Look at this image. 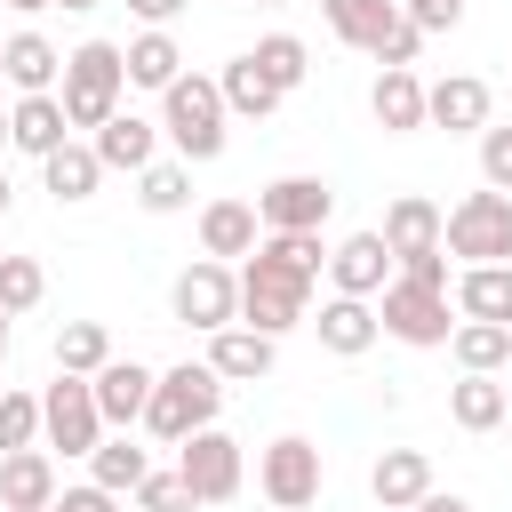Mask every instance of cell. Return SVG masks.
<instances>
[{
  "mask_svg": "<svg viewBox=\"0 0 512 512\" xmlns=\"http://www.w3.org/2000/svg\"><path fill=\"white\" fill-rule=\"evenodd\" d=\"M312 320V272H296L272 240H256V256L240 264V328L256 336H288Z\"/></svg>",
  "mask_w": 512,
  "mask_h": 512,
  "instance_id": "obj_1",
  "label": "cell"
},
{
  "mask_svg": "<svg viewBox=\"0 0 512 512\" xmlns=\"http://www.w3.org/2000/svg\"><path fill=\"white\" fill-rule=\"evenodd\" d=\"M64 120L72 128H104L112 112H120V96H128V48L120 40H80V48H64Z\"/></svg>",
  "mask_w": 512,
  "mask_h": 512,
  "instance_id": "obj_2",
  "label": "cell"
},
{
  "mask_svg": "<svg viewBox=\"0 0 512 512\" xmlns=\"http://www.w3.org/2000/svg\"><path fill=\"white\" fill-rule=\"evenodd\" d=\"M216 408H224V376H216L208 360H176V368H160V384H152L144 432H152V440H168V448H184L192 432H208V424H216Z\"/></svg>",
  "mask_w": 512,
  "mask_h": 512,
  "instance_id": "obj_3",
  "label": "cell"
},
{
  "mask_svg": "<svg viewBox=\"0 0 512 512\" xmlns=\"http://www.w3.org/2000/svg\"><path fill=\"white\" fill-rule=\"evenodd\" d=\"M224 120H232V112H224V88H216L208 72H184V80L160 96V136L176 144V160H184V168L224 152V136H232Z\"/></svg>",
  "mask_w": 512,
  "mask_h": 512,
  "instance_id": "obj_4",
  "label": "cell"
},
{
  "mask_svg": "<svg viewBox=\"0 0 512 512\" xmlns=\"http://www.w3.org/2000/svg\"><path fill=\"white\" fill-rule=\"evenodd\" d=\"M112 440L104 408H96V384L88 376H56L40 392V448H64V456H96Z\"/></svg>",
  "mask_w": 512,
  "mask_h": 512,
  "instance_id": "obj_5",
  "label": "cell"
},
{
  "mask_svg": "<svg viewBox=\"0 0 512 512\" xmlns=\"http://www.w3.org/2000/svg\"><path fill=\"white\" fill-rule=\"evenodd\" d=\"M440 248L464 256V264H512V192H488V184L464 192V200L448 208Z\"/></svg>",
  "mask_w": 512,
  "mask_h": 512,
  "instance_id": "obj_6",
  "label": "cell"
},
{
  "mask_svg": "<svg viewBox=\"0 0 512 512\" xmlns=\"http://www.w3.org/2000/svg\"><path fill=\"white\" fill-rule=\"evenodd\" d=\"M168 312H176L184 328H200V336L240 328V272L216 264V256H192V264L176 272V288H168Z\"/></svg>",
  "mask_w": 512,
  "mask_h": 512,
  "instance_id": "obj_7",
  "label": "cell"
},
{
  "mask_svg": "<svg viewBox=\"0 0 512 512\" xmlns=\"http://www.w3.org/2000/svg\"><path fill=\"white\" fill-rule=\"evenodd\" d=\"M376 320H384V336L408 344V352H440V344L456 336L448 296H440V288H416V280H392V288L376 296Z\"/></svg>",
  "mask_w": 512,
  "mask_h": 512,
  "instance_id": "obj_8",
  "label": "cell"
},
{
  "mask_svg": "<svg viewBox=\"0 0 512 512\" xmlns=\"http://www.w3.org/2000/svg\"><path fill=\"white\" fill-rule=\"evenodd\" d=\"M320 480H328V464H320V448H312L304 432H280V440L256 456V488H264V504H280V512L320 504Z\"/></svg>",
  "mask_w": 512,
  "mask_h": 512,
  "instance_id": "obj_9",
  "label": "cell"
},
{
  "mask_svg": "<svg viewBox=\"0 0 512 512\" xmlns=\"http://www.w3.org/2000/svg\"><path fill=\"white\" fill-rule=\"evenodd\" d=\"M176 472H184V488L200 496V504H232L240 496V480H248V456H240V440L232 432H192L184 448H176Z\"/></svg>",
  "mask_w": 512,
  "mask_h": 512,
  "instance_id": "obj_10",
  "label": "cell"
},
{
  "mask_svg": "<svg viewBox=\"0 0 512 512\" xmlns=\"http://www.w3.org/2000/svg\"><path fill=\"white\" fill-rule=\"evenodd\" d=\"M328 208H336V192H328L320 176H272V184L256 192V224H264V232H320Z\"/></svg>",
  "mask_w": 512,
  "mask_h": 512,
  "instance_id": "obj_11",
  "label": "cell"
},
{
  "mask_svg": "<svg viewBox=\"0 0 512 512\" xmlns=\"http://www.w3.org/2000/svg\"><path fill=\"white\" fill-rule=\"evenodd\" d=\"M328 280H336V296H368V304H376V296L400 280V264H392L384 232H352V240L328 248Z\"/></svg>",
  "mask_w": 512,
  "mask_h": 512,
  "instance_id": "obj_12",
  "label": "cell"
},
{
  "mask_svg": "<svg viewBox=\"0 0 512 512\" xmlns=\"http://www.w3.org/2000/svg\"><path fill=\"white\" fill-rule=\"evenodd\" d=\"M0 64H8V88H16V96H56V88H64V48H56L48 32H32V24L0 40Z\"/></svg>",
  "mask_w": 512,
  "mask_h": 512,
  "instance_id": "obj_13",
  "label": "cell"
},
{
  "mask_svg": "<svg viewBox=\"0 0 512 512\" xmlns=\"http://www.w3.org/2000/svg\"><path fill=\"white\" fill-rule=\"evenodd\" d=\"M424 128H448V136H480L488 128V80L472 72H448L424 88Z\"/></svg>",
  "mask_w": 512,
  "mask_h": 512,
  "instance_id": "obj_14",
  "label": "cell"
},
{
  "mask_svg": "<svg viewBox=\"0 0 512 512\" xmlns=\"http://www.w3.org/2000/svg\"><path fill=\"white\" fill-rule=\"evenodd\" d=\"M368 496H376L384 512H416V504L432 496V456H424V448H384V456L368 464Z\"/></svg>",
  "mask_w": 512,
  "mask_h": 512,
  "instance_id": "obj_15",
  "label": "cell"
},
{
  "mask_svg": "<svg viewBox=\"0 0 512 512\" xmlns=\"http://www.w3.org/2000/svg\"><path fill=\"white\" fill-rule=\"evenodd\" d=\"M256 240H264V224H256V200H208L200 208V256H216V264H248L256 256Z\"/></svg>",
  "mask_w": 512,
  "mask_h": 512,
  "instance_id": "obj_16",
  "label": "cell"
},
{
  "mask_svg": "<svg viewBox=\"0 0 512 512\" xmlns=\"http://www.w3.org/2000/svg\"><path fill=\"white\" fill-rule=\"evenodd\" d=\"M384 248H392V264H408V256H424V248H440V232H448V216H440V200H424V192H400L392 208H384Z\"/></svg>",
  "mask_w": 512,
  "mask_h": 512,
  "instance_id": "obj_17",
  "label": "cell"
},
{
  "mask_svg": "<svg viewBox=\"0 0 512 512\" xmlns=\"http://www.w3.org/2000/svg\"><path fill=\"white\" fill-rule=\"evenodd\" d=\"M64 488H56V456L48 448H16L0 456V512H48Z\"/></svg>",
  "mask_w": 512,
  "mask_h": 512,
  "instance_id": "obj_18",
  "label": "cell"
},
{
  "mask_svg": "<svg viewBox=\"0 0 512 512\" xmlns=\"http://www.w3.org/2000/svg\"><path fill=\"white\" fill-rule=\"evenodd\" d=\"M8 144H16V152H32V160L64 152V144H72L64 96H16V104H8Z\"/></svg>",
  "mask_w": 512,
  "mask_h": 512,
  "instance_id": "obj_19",
  "label": "cell"
},
{
  "mask_svg": "<svg viewBox=\"0 0 512 512\" xmlns=\"http://www.w3.org/2000/svg\"><path fill=\"white\" fill-rule=\"evenodd\" d=\"M88 144H96V160H104V168L144 176V168L160 160V120H144V112H112V120H104Z\"/></svg>",
  "mask_w": 512,
  "mask_h": 512,
  "instance_id": "obj_20",
  "label": "cell"
},
{
  "mask_svg": "<svg viewBox=\"0 0 512 512\" xmlns=\"http://www.w3.org/2000/svg\"><path fill=\"white\" fill-rule=\"evenodd\" d=\"M312 328H320V352H336V360H360V352L384 336V320H376V304H368V296H328Z\"/></svg>",
  "mask_w": 512,
  "mask_h": 512,
  "instance_id": "obj_21",
  "label": "cell"
},
{
  "mask_svg": "<svg viewBox=\"0 0 512 512\" xmlns=\"http://www.w3.org/2000/svg\"><path fill=\"white\" fill-rule=\"evenodd\" d=\"M88 384H96L104 424H112V432H128V424H144V408H152V384H160V376H152L144 360H112V368H104V376H88Z\"/></svg>",
  "mask_w": 512,
  "mask_h": 512,
  "instance_id": "obj_22",
  "label": "cell"
},
{
  "mask_svg": "<svg viewBox=\"0 0 512 512\" xmlns=\"http://www.w3.org/2000/svg\"><path fill=\"white\" fill-rule=\"evenodd\" d=\"M272 360H280V336H256V328H216L208 336V368L224 384H256V376H272Z\"/></svg>",
  "mask_w": 512,
  "mask_h": 512,
  "instance_id": "obj_23",
  "label": "cell"
},
{
  "mask_svg": "<svg viewBox=\"0 0 512 512\" xmlns=\"http://www.w3.org/2000/svg\"><path fill=\"white\" fill-rule=\"evenodd\" d=\"M456 312L512 328V264H464L456 272Z\"/></svg>",
  "mask_w": 512,
  "mask_h": 512,
  "instance_id": "obj_24",
  "label": "cell"
},
{
  "mask_svg": "<svg viewBox=\"0 0 512 512\" xmlns=\"http://www.w3.org/2000/svg\"><path fill=\"white\" fill-rule=\"evenodd\" d=\"M216 88H224V112H232V120H272V112H280V88H272V72H264L256 56H232V64L216 72Z\"/></svg>",
  "mask_w": 512,
  "mask_h": 512,
  "instance_id": "obj_25",
  "label": "cell"
},
{
  "mask_svg": "<svg viewBox=\"0 0 512 512\" xmlns=\"http://www.w3.org/2000/svg\"><path fill=\"white\" fill-rule=\"evenodd\" d=\"M368 112H376L384 136H416V128H424V80H416V72H376Z\"/></svg>",
  "mask_w": 512,
  "mask_h": 512,
  "instance_id": "obj_26",
  "label": "cell"
},
{
  "mask_svg": "<svg viewBox=\"0 0 512 512\" xmlns=\"http://www.w3.org/2000/svg\"><path fill=\"white\" fill-rule=\"evenodd\" d=\"M176 80H184V48H176V32H136V40H128V88L168 96Z\"/></svg>",
  "mask_w": 512,
  "mask_h": 512,
  "instance_id": "obj_27",
  "label": "cell"
},
{
  "mask_svg": "<svg viewBox=\"0 0 512 512\" xmlns=\"http://www.w3.org/2000/svg\"><path fill=\"white\" fill-rule=\"evenodd\" d=\"M448 416H456V432H504L512 392L496 376H464V384H448Z\"/></svg>",
  "mask_w": 512,
  "mask_h": 512,
  "instance_id": "obj_28",
  "label": "cell"
},
{
  "mask_svg": "<svg viewBox=\"0 0 512 512\" xmlns=\"http://www.w3.org/2000/svg\"><path fill=\"white\" fill-rule=\"evenodd\" d=\"M320 16H328V32L344 48H376L400 24V0H320Z\"/></svg>",
  "mask_w": 512,
  "mask_h": 512,
  "instance_id": "obj_29",
  "label": "cell"
},
{
  "mask_svg": "<svg viewBox=\"0 0 512 512\" xmlns=\"http://www.w3.org/2000/svg\"><path fill=\"white\" fill-rule=\"evenodd\" d=\"M40 176H48V192L72 208V200H96V184H104V160H96V144H80V136H72L64 152H48V160H40Z\"/></svg>",
  "mask_w": 512,
  "mask_h": 512,
  "instance_id": "obj_30",
  "label": "cell"
},
{
  "mask_svg": "<svg viewBox=\"0 0 512 512\" xmlns=\"http://www.w3.org/2000/svg\"><path fill=\"white\" fill-rule=\"evenodd\" d=\"M88 480H96V488H112V496H136V488L152 480V448H136L128 432H112V440L88 456Z\"/></svg>",
  "mask_w": 512,
  "mask_h": 512,
  "instance_id": "obj_31",
  "label": "cell"
},
{
  "mask_svg": "<svg viewBox=\"0 0 512 512\" xmlns=\"http://www.w3.org/2000/svg\"><path fill=\"white\" fill-rule=\"evenodd\" d=\"M104 368H112L104 320H64L56 328V376H104Z\"/></svg>",
  "mask_w": 512,
  "mask_h": 512,
  "instance_id": "obj_32",
  "label": "cell"
},
{
  "mask_svg": "<svg viewBox=\"0 0 512 512\" xmlns=\"http://www.w3.org/2000/svg\"><path fill=\"white\" fill-rule=\"evenodd\" d=\"M448 352H456V368H464V376H496V368L512 360V328H496V320H456Z\"/></svg>",
  "mask_w": 512,
  "mask_h": 512,
  "instance_id": "obj_33",
  "label": "cell"
},
{
  "mask_svg": "<svg viewBox=\"0 0 512 512\" xmlns=\"http://www.w3.org/2000/svg\"><path fill=\"white\" fill-rule=\"evenodd\" d=\"M248 56H256V64L272 72V88H280V96H296V88H304V72H312V48H304L296 32H264V40L248 48Z\"/></svg>",
  "mask_w": 512,
  "mask_h": 512,
  "instance_id": "obj_34",
  "label": "cell"
},
{
  "mask_svg": "<svg viewBox=\"0 0 512 512\" xmlns=\"http://www.w3.org/2000/svg\"><path fill=\"white\" fill-rule=\"evenodd\" d=\"M136 200H144V216H176V208H192V168H184V160H152V168L136 176Z\"/></svg>",
  "mask_w": 512,
  "mask_h": 512,
  "instance_id": "obj_35",
  "label": "cell"
},
{
  "mask_svg": "<svg viewBox=\"0 0 512 512\" xmlns=\"http://www.w3.org/2000/svg\"><path fill=\"white\" fill-rule=\"evenodd\" d=\"M48 296V272H40V256H0V312L16 320V312H32Z\"/></svg>",
  "mask_w": 512,
  "mask_h": 512,
  "instance_id": "obj_36",
  "label": "cell"
},
{
  "mask_svg": "<svg viewBox=\"0 0 512 512\" xmlns=\"http://www.w3.org/2000/svg\"><path fill=\"white\" fill-rule=\"evenodd\" d=\"M40 448V392H0V456Z\"/></svg>",
  "mask_w": 512,
  "mask_h": 512,
  "instance_id": "obj_37",
  "label": "cell"
},
{
  "mask_svg": "<svg viewBox=\"0 0 512 512\" xmlns=\"http://www.w3.org/2000/svg\"><path fill=\"white\" fill-rule=\"evenodd\" d=\"M136 504H144V512H192V504H200V496H192V488H184V472H176V464H168V472H160V464H152V480H144V488H136Z\"/></svg>",
  "mask_w": 512,
  "mask_h": 512,
  "instance_id": "obj_38",
  "label": "cell"
},
{
  "mask_svg": "<svg viewBox=\"0 0 512 512\" xmlns=\"http://www.w3.org/2000/svg\"><path fill=\"white\" fill-rule=\"evenodd\" d=\"M416 48H424V32H416V24H408V8H400V24H392V32H384L368 56H376L384 72H416Z\"/></svg>",
  "mask_w": 512,
  "mask_h": 512,
  "instance_id": "obj_39",
  "label": "cell"
},
{
  "mask_svg": "<svg viewBox=\"0 0 512 512\" xmlns=\"http://www.w3.org/2000/svg\"><path fill=\"white\" fill-rule=\"evenodd\" d=\"M480 184L512 192V128H480Z\"/></svg>",
  "mask_w": 512,
  "mask_h": 512,
  "instance_id": "obj_40",
  "label": "cell"
},
{
  "mask_svg": "<svg viewBox=\"0 0 512 512\" xmlns=\"http://www.w3.org/2000/svg\"><path fill=\"white\" fill-rule=\"evenodd\" d=\"M400 8H408L416 32H456L464 24V0H400Z\"/></svg>",
  "mask_w": 512,
  "mask_h": 512,
  "instance_id": "obj_41",
  "label": "cell"
},
{
  "mask_svg": "<svg viewBox=\"0 0 512 512\" xmlns=\"http://www.w3.org/2000/svg\"><path fill=\"white\" fill-rule=\"evenodd\" d=\"M400 280H416V288H440V296H448V248H424V256H408V264H400Z\"/></svg>",
  "mask_w": 512,
  "mask_h": 512,
  "instance_id": "obj_42",
  "label": "cell"
},
{
  "mask_svg": "<svg viewBox=\"0 0 512 512\" xmlns=\"http://www.w3.org/2000/svg\"><path fill=\"white\" fill-rule=\"evenodd\" d=\"M56 512H120V496H112V488H96V480H80V488H64V496H56Z\"/></svg>",
  "mask_w": 512,
  "mask_h": 512,
  "instance_id": "obj_43",
  "label": "cell"
},
{
  "mask_svg": "<svg viewBox=\"0 0 512 512\" xmlns=\"http://www.w3.org/2000/svg\"><path fill=\"white\" fill-rule=\"evenodd\" d=\"M184 8H192V0H128V16H136L144 32H168V24L184 16Z\"/></svg>",
  "mask_w": 512,
  "mask_h": 512,
  "instance_id": "obj_44",
  "label": "cell"
},
{
  "mask_svg": "<svg viewBox=\"0 0 512 512\" xmlns=\"http://www.w3.org/2000/svg\"><path fill=\"white\" fill-rule=\"evenodd\" d=\"M416 512H472V504H464V496H440V488H432V496H424Z\"/></svg>",
  "mask_w": 512,
  "mask_h": 512,
  "instance_id": "obj_45",
  "label": "cell"
},
{
  "mask_svg": "<svg viewBox=\"0 0 512 512\" xmlns=\"http://www.w3.org/2000/svg\"><path fill=\"white\" fill-rule=\"evenodd\" d=\"M8 8H16V16H40V8H56V0H8Z\"/></svg>",
  "mask_w": 512,
  "mask_h": 512,
  "instance_id": "obj_46",
  "label": "cell"
},
{
  "mask_svg": "<svg viewBox=\"0 0 512 512\" xmlns=\"http://www.w3.org/2000/svg\"><path fill=\"white\" fill-rule=\"evenodd\" d=\"M56 8H72V16H88V8H96V0H56Z\"/></svg>",
  "mask_w": 512,
  "mask_h": 512,
  "instance_id": "obj_47",
  "label": "cell"
},
{
  "mask_svg": "<svg viewBox=\"0 0 512 512\" xmlns=\"http://www.w3.org/2000/svg\"><path fill=\"white\" fill-rule=\"evenodd\" d=\"M0 360H8V312H0Z\"/></svg>",
  "mask_w": 512,
  "mask_h": 512,
  "instance_id": "obj_48",
  "label": "cell"
},
{
  "mask_svg": "<svg viewBox=\"0 0 512 512\" xmlns=\"http://www.w3.org/2000/svg\"><path fill=\"white\" fill-rule=\"evenodd\" d=\"M0 216H8V168H0Z\"/></svg>",
  "mask_w": 512,
  "mask_h": 512,
  "instance_id": "obj_49",
  "label": "cell"
},
{
  "mask_svg": "<svg viewBox=\"0 0 512 512\" xmlns=\"http://www.w3.org/2000/svg\"><path fill=\"white\" fill-rule=\"evenodd\" d=\"M0 152H8V112H0Z\"/></svg>",
  "mask_w": 512,
  "mask_h": 512,
  "instance_id": "obj_50",
  "label": "cell"
},
{
  "mask_svg": "<svg viewBox=\"0 0 512 512\" xmlns=\"http://www.w3.org/2000/svg\"><path fill=\"white\" fill-rule=\"evenodd\" d=\"M504 440H512V416H504Z\"/></svg>",
  "mask_w": 512,
  "mask_h": 512,
  "instance_id": "obj_51",
  "label": "cell"
},
{
  "mask_svg": "<svg viewBox=\"0 0 512 512\" xmlns=\"http://www.w3.org/2000/svg\"><path fill=\"white\" fill-rule=\"evenodd\" d=\"M256 8H280V0H256Z\"/></svg>",
  "mask_w": 512,
  "mask_h": 512,
  "instance_id": "obj_52",
  "label": "cell"
},
{
  "mask_svg": "<svg viewBox=\"0 0 512 512\" xmlns=\"http://www.w3.org/2000/svg\"><path fill=\"white\" fill-rule=\"evenodd\" d=\"M0 80H8V64H0Z\"/></svg>",
  "mask_w": 512,
  "mask_h": 512,
  "instance_id": "obj_53",
  "label": "cell"
},
{
  "mask_svg": "<svg viewBox=\"0 0 512 512\" xmlns=\"http://www.w3.org/2000/svg\"><path fill=\"white\" fill-rule=\"evenodd\" d=\"M48 512H56V504H48Z\"/></svg>",
  "mask_w": 512,
  "mask_h": 512,
  "instance_id": "obj_54",
  "label": "cell"
}]
</instances>
